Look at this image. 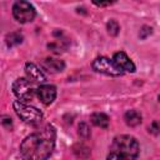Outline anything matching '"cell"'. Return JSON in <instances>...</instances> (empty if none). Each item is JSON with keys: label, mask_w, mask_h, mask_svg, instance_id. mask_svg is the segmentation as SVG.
<instances>
[{"label": "cell", "mask_w": 160, "mask_h": 160, "mask_svg": "<svg viewBox=\"0 0 160 160\" xmlns=\"http://www.w3.org/2000/svg\"><path fill=\"white\" fill-rule=\"evenodd\" d=\"M56 131L50 124L26 136L20 144L22 160H46L55 148Z\"/></svg>", "instance_id": "obj_1"}, {"label": "cell", "mask_w": 160, "mask_h": 160, "mask_svg": "<svg viewBox=\"0 0 160 160\" xmlns=\"http://www.w3.org/2000/svg\"><path fill=\"white\" fill-rule=\"evenodd\" d=\"M138 155V140L130 135H120L112 140L106 160H136Z\"/></svg>", "instance_id": "obj_2"}, {"label": "cell", "mask_w": 160, "mask_h": 160, "mask_svg": "<svg viewBox=\"0 0 160 160\" xmlns=\"http://www.w3.org/2000/svg\"><path fill=\"white\" fill-rule=\"evenodd\" d=\"M14 110L16 115L29 125H39L42 121V112L30 105L24 104L22 101H14Z\"/></svg>", "instance_id": "obj_3"}, {"label": "cell", "mask_w": 160, "mask_h": 160, "mask_svg": "<svg viewBox=\"0 0 160 160\" xmlns=\"http://www.w3.org/2000/svg\"><path fill=\"white\" fill-rule=\"evenodd\" d=\"M36 85L28 78H19L12 84V91L20 101H31L36 94Z\"/></svg>", "instance_id": "obj_4"}, {"label": "cell", "mask_w": 160, "mask_h": 160, "mask_svg": "<svg viewBox=\"0 0 160 160\" xmlns=\"http://www.w3.org/2000/svg\"><path fill=\"white\" fill-rule=\"evenodd\" d=\"M12 15H14L15 20H18L21 24H25V22L32 21L36 12H35V8L30 2L16 1L12 6Z\"/></svg>", "instance_id": "obj_5"}, {"label": "cell", "mask_w": 160, "mask_h": 160, "mask_svg": "<svg viewBox=\"0 0 160 160\" xmlns=\"http://www.w3.org/2000/svg\"><path fill=\"white\" fill-rule=\"evenodd\" d=\"M92 69L96 72L108 75V76H121L124 71H121L112 61L106 56H99L92 61Z\"/></svg>", "instance_id": "obj_6"}, {"label": "cell", "mask_w": 160, "mask_h": 160, "mask_svg": "<svg viewBox=\"0 0 160 160\" xmlns=\"http://www.w3.org/2000/svg\"><path fill=\"white\" fill-rule=\"evenodd\" d=\"M112 61L121 71H128V72H134L135 71V64L131 61V59L124 51L115 52L114 56H112Z\"/></svg>", "instance_id": "obj_7"}, {"label": "cell", "mask_w": 160, "mask_h": 160, "mask_svg": "<svg viewBox=\"0 0 160 160\" xmlns=\"http://www.w3.org/2000/svg\"><path fill=\"white\" fill-rule=\"evenodd\" d=\"M36 95L39 98V100L44 104V105H50L55 98H56V89L55 86L52 85H40L38 86V90H36Z\"/></svg>", "instance_id": "obj_8"}, {"label": "cell", "mask_w": 160, "mask_h": 160, "mask_svg": "<svg viewBox=\"0 0 160 160\" xmlns=\"http://www.w3.org/2000/svg\"><path fill=\"white\" fill-rule=\"evenodd\" d=\"M25 71L28 75V79H30L35 84H42L46 81V78L40 68H38L34 62H26L25 64Z\"/></svg>", "instance_id": "obj_9"}, {"label": "cell", "mask_w": 160, "mask_h": 160, "mask_svg": "<svg viewBox=\"0 0 160 160\" xmlns=\"http://www.w3.org/2000/svg\"><path fill=\"white\" fill-rule=\"evenodd\" d=\"M41 66H42V69H45L46 71L52 72V74H55V72H61V71L65 69L64 61L60 60V59H54V58H46V59L42 61Z\"/></svg>", "instance_id": "obj_10"}, {"label": "cell", "mask_w": 160, "mask_h": 160, "mask_svg": "<svg viewBox=\"0 0 160 160\" xmlns=\"http://www.w3.org/2000/svg\"><path fill=\"white\" fill-rule=\"evenodd\" d=\"M90 120L95 126H99V128H102V129H106L109 126V122H110L109 116L106 114H104V112H94V114H91Z\"/></svg>", "instance_id": "obj_11"}, {"label": "cell", "mask_w": 160, "mask_h": 160, "mask_svg": "<svg viewBox=\"0 0 160 160\" xmlns=\"http://www.w3.org/2000/svg\"><path fill=\"white\" fill-rule=\"evenodd\" d=\"M141 114L136 110H129L125 112V122L129 126H138L141 122Z\"/></svg>", "instance_id": "obj_12"}, {"label": "cell", "mask_w": 160, "mask_h": 160, "mask_svg": "<svg viewBox=\"0 0 160 160\" xmlns=\"http://www.w3.org/2000/svg\"><path fill=\"white\" fill-rule=\"evenodd\" d=\"M5 40H6V45L9 48H12V46H16V45L21 44L22 40H24V36H22V34L20 31H12V32L6 35Z\"/></svg>", "instance_id": "obj_13"}, {"label": "cell", "mask_w": 160, "mask_h": 160, "mask_svg": "<svg viewBox=\"0 0 160 160\" xmlns=\"http://www.w3.org/2000/svg\"><path fill=\"white\" fill-rule=\"evenodd\" d=\"M106 29H108V32H109L110 35L115 36V35H118V34H119L120 26H119L118 21H115V20H110V21L106 24Z\"/></svg>", "instance_id": "obj_14"}, {"label": "cell", "mask_w": 160, "mask_h": 160, "mask_svg": "<svg viewBox=\"0 0 160 160\" xmlns=\"http://www.w3.org/2000/svg\"><path fill=\"white\" fill-rule=\"evenodd\" d=\"M79 135H81L82 138H89L90 136V129L85 122L79 125Z\"/></svg>", "instance_id": "obj_15"}, {"label": "cell", "mask_w": 160, "mask_h": 160, "mask_svg": "<svg viewBox=\"0 0 160 160\" xmlns=\"http://www.w3.org/2000/svg\"><path fill=\"white\" fill-rule=\"evenodd\" d=\"M151 32H152V29L150 26H142L139 32V36H140V39H146Z\"/></svg>", "instance_id": "obj_16"}, {"label": "cell", "mask_w": 160, "mask_h": 160, "mask_svg": "<svg viewBox=\"0 0 160 160\" xmlns=\"http://www.w3.org/2000/svg\"><path fill=\"white\" fill-rule=\"evenodd\" d=\"M149 132L155 134V135H158L160 132V125L158 121H152V124L149 126Z\"/></svg>", "instance_id": "obj_17"}, {"label": "cell", "mask_w": 160, "mask_h": 160, "mask_svg": "<svg viewBox=\"0 0 160 160\" xmlns=\"http://www.w3.org/2000/svg\"><path fill=\"white\" fill-rule=\"evenodd\" d=\"M94 4H95L96 6H109V5H111L112 2H110V1H108V2H96V1H94Z\"/></svg>", "instance_id": "obj_18"}, {"label": "cell", "mask_w": 160, "mask_h": 160, "mask_svg": "<svg viewBox=\"0 0 160 160\" xmlns=\"http://www.w3.org/2000/svg\"><path fill=\"white\" fill-rule=\"evenodd\" d=\"M159 101H160V95H159Z\"/></svg>", "instance_id": "obj_19"}]
</instances>
